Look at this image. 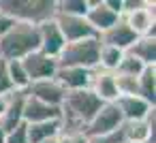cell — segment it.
I'll use <instances>...</instances> for the list:
<instances>
[{
    "instance_id": "cell-1",
    "label": "cell",
    "mask_w": 156,
    "mask_h": 143,
    "mask_svg": "<svg viewBox=\"0 0 156 143\" xmlns=\"http://www.w3.org/2000/svg\"><path fill=\"white\" fill-rule=\"evenodd\" d=\"M34 51H39V30L34 24L17 22L9 34L0 39V58L5 62L24 60Z\"/></svg>"
},
{
    "instance_id": "cell-2",
    "label": "cell",
    "mask_w": 156,
    "mask_h": 143,
    "mask_svg": "<svg viewBox=\"0 0 156 143\" xmlns=\"http://www.w3.org/2000/svg\"><path fill=\"white\" fill-rule=\"evenodd\" d=\"M0 13L17 22L39 26L47 19H54L56 0H0Z\"/></svg>"
},
{
    "instance_id": "cell-3",
    "label": "cell",
    "mask_w": 156,
    "mask_h": 143,
    "mask_svg": "<svg viewBox=\"0 0 156 143\" xmlns=\"http://www.w3.org/2000/svg\"><path fill=\"white\" fill-rule=\"evenodd\" d=\"M98 51H101L98 37L66 43L58 56V66H79L86 71H94L98 68Z\"/></svg>"
},
{
    "instance_id": "cell-4",
    "label": "cell",
    "mask_w": 156,
    "mask_h": 143,
    "mask_svg": "<svg viewBox=\"0 0 156 143\" xmlns=\"http://www.w3.org/2000/svg\"><path fill=\"white\" fill-rule=\"evenodd\" d=\"M122 124H124V120H122V113L115 107V103H103L101 109L96 111V115L92 117V122L86 126V137L96 139V137L115 134L122 128Z\"/></svg>"
},
{
    "instance_id": "cell-5",
    "label": "cell",
    "mask_w": 156,
    "mask_h": 143,
    "mask_svg": "<svg viewBox=\"0 0 156 143\" xmlns=\"http://www.w3.org/2000/svg\"><path fill=\"white\" fill-rule=\"evenodd\" d=\"M26 73H28V79L30 83L34 81H45V79H54L56 77V71H58V60L56 58H49L41 51H34L30 56H26L22 60Z\"/></svg>"
},
{
    "instance_id": "cell-6",
    "label": "cell",
    "mask_w": 156,
    "mask_h": 143,
    "mask_svg": "<svg viewBox=\"0 0 156 143\" xmlns=\"http://www.w3.org/2000/svg\"><path fill=\"white\" fill-rule=\"evenodd\" d=\"M122 17L115 15L111 9H107L105 0H88V13H86V22L90 24V28L101 37L105 34L109 28H113Z\"/></svg>"
},
{
    "instance_id": "cell-7",
    "label": "cell",
    "mask_w": 156,
    "mask_h": 143,
    "mask_svg": "<svg viewBox=\"0 0 156 143\" xmlns=\"http://www.w3.org/2000/svg\"><path fill=\"white\" fill-rule=\"evenodd\" d=\"M37 30H39V51L58 60L60 51L66 45V41H64V37H62V32L58 28V24L54 19H47V22L39 24Z\"/></svg>"
},
{
    "instance_id": "cell-8",
    "label": "cell",
    "mask_w": 156,
    "mask_h": 143,
    "mask_svg": "<svg viewBox=\"0 0 156 143\" xmlns=\"http://www.w3.org/2000/svg\"><path fill=\"white\" fill-rule=\"evenodd\" d=\"M54 22L58 24L62 37L66 43H75V41H83V39H94L98 37L90 24L86 22V17H73V15H54Z\"/></svg>"
},
{
    "instance_id": "cell-9",
    "label": "cell",
    "mask_w": 156,
    "mask_h": 143,
    "mask_svg": "<svg viewBox=\"0 0 156 143\" xmlns=\"http://www.w3.org/2000/svg\"><path fill=\"white\" fill-rule=\"evenodd\" d=\"M122 19L137 37H154V2H145L141 9L122 15Z\"/></svg>"
},
{
    "instance_id": "cell-10",
    "label": "cell",
    "mask_w": 156,
    "mask_h": 143,
    "mask_svg": "<svg viewBox=\"0 0 156 143\" xmlns=\"http://www.w3.org/2000/svg\"><path fill=\"white\" fill-rule=\"evenodd\" d=\"M58 85L64 92H77V90H88L92 81V71L79 68V66H58L56 77Z\"/></svg>"
},
{
    "instance_id": "cell-11",
    "label": "cell",
    "mask_w": 156,
    "mask_h": 143,
    "mask_svg": "<svg viewBox=\"0 0 156 143\" xmlns=\"http://www.w3.org/2000/svg\"><path fill=\"white\" fill-rule=\"evenodd\" d=\"M122 143H154V113L147 120L124 122L120 128Z\"/></svg>"
},
{
    "instance_id": "cell-12",
    "label": "cell",
    "mask_w": 156,
    "mask_h": 143,
    "mask_svg": "<svg viewBox=\"0 0 156 143\" xmlns=\"http://www.w3.org/2000/svg\"><path fill=\"white\" fill-rule=\"evenodd\" d=\"M115 107L122 113L124 122H137V120H147L154 113V105L143 100L141 96H118Z\"/></svg>"
},
{
    "instance_id": "cell-13",
    "label": "cell",
    "mask_w": 156,
    "mask_h": 143,
    "mask_svg": "<svg viewBox=\"0 0 156 143\" xmlns=\"http://www.w3.org/2000/svg\"><path fill=\"white\" fill-rule=\"evenodd\" d=\"M22 120L26 124H39V122H51V120H60V107H51L45 105L32 96L26 94L24 100V111H22Z\"/></svg>"
},
{
    "instance_id": "cell-14",
    "label": "cell",
    "mask_w": 156,
    "mask_h": 143,
    "mask_svg": "<svg viewBox=\"0 0 156 143\" xmlns=\"http://www.w3.org/2000/svg\"><path fill=\"white\" fill-rule=\"evenodd\" d=\"M101 103H115L118 100V88H115V79H113V73H107V71H101V68H94L92 71V81H90V88H88Z\"/></svg>"
},
{
    "instance_id": "cell-15",
    "label": "cell",
    "mask_w": 156,
    "mask_h": 143,
    "mask_svg": "<svg viewBox=\"0 0 156 143\" xmlns=\"http://www.w3.org/2000/svg\"><path fill=\"white\" fill-rule=\"evenodd\" d=\"M26 94L32 96V98H37V100H41V103H45V105L60 107L66 92L58 85L56 79H45V81H34V83H30L28 90H26Z\"/></svg>"
},
{
    "instance_id": "cell-16",
    "label": "cell",
    "mask_w": 156,
    "mask_h": 143,
    "mask_svg": "<svg viewBox=\"0 0 156 143\" xmlns=\"http://www.w3.org/2000/svg\"><path fill=\"white\" fill-rule=\"evenodd\" d=\"M101 39V45H109V47H115V49H120V51H128L130 47H133V43L139 39L126 24H124V19H120L113 28H109L105 34H101L98 37Z\"/></svg>"
},
{
    "instance_id": "cell-17",
    "label": "cell",
    "mask_w": 156,
    "mask_h": 143,
    "mask_svg": "<svg viewBox=\"0 0 156 143\" xmlns=\"http://www.w3.org/2000/svg\"><path fill=\"white\" fill-rule=\"evenodd\" d=\"M24 100H26V92L13 90L7 94V111L0 117V126H2L5 132L17 128L24 120H22V111H24Z\"/></svg>"
},
{
    "instance_id": "cell-18",
    "label": "cell",
    "mask_w": 156,
    "mask_h": 143,
    "mask_svg": "<svg viewBox=\"0 0 156 143\" xmlns=\"http://www.w3.org/2000/svg\"><path fill=\"white\" fill-rule=\"evenodd\" d=\"M126 54L135 56L145 66H156V39L154 37H139Z\"/></svg>"
},
{
    "instance_id": "cell-19",
    "label": "cell",
    "mask_w": 156,
    "mask_h": 143,
    "mask_svg": "<svg viewBox=\"0 0 156 143\" xmlns=\"http://www.w3.org/2000/svg\"><path fill=\"white\" fill-rule=\"evenodd\" d=\"M26 132H28V143H43V141L56 139L60 134V120L26 124Z\"/></svg>"
},
{
    "instance_id": "cell-20",
    "label": "cell",
    "mask_w": 156,
    "mask_h": 143,
    "mask_svg": "<svg viewBox=\"0 0 156 143\" xmlns=\"http://www.w3.org/2000/svg\"><path fill=\"white\" fill-rule=\"evenodd\" d=\"M137 85H139V96L143 100H147L150 105H154V100H156V66H145L143 73L137 77Z\"/></svg>"
},
{
    "instance_id": "cell-21",
    "label": "cell",
    "mask_w": 156,
    "mask_h": 143,
    "mask_svg": "<svg viewBox=\"0 0 156 143\" xmlns=\"http://www.w3.org/2000/svg\"><path fill=\"white\" fill-rule=\"evenodd\" d=\"M7 77H9L13 90L26 92L28 85H30V79H28V73H26L22 60H9L7 62Z\"/></svg>"
},
{
    "instance_id": "cell-22",
    "label": "cell",
    "mask_w": 156,
    "mask_h": 143,
    "mask_svg": "<svg viewBox=\"0 0 156 143\" xmlns=\"http://www.w3.org/2000/svg\"><path fill=\"white\" fill-rule=\"evenodd\" d=\"M122 56H124V51H120L115 47H109V45H101V51H98V68L101 71H107V73H115Z\"/></svg>"
},
{
    "instance_id": "cell-23",
    "label": "cell",
    "mask_w": 156,
    "mask_h": 143,
    "mask_svg": "<svg viewBox=\"0 0 156 143\" xmlns=\"http://www.w3.org/2000/svg\"><path fill=\"white\" fill-rule=\"evenodd\" d=\"M86 13H88V0H58L56 2V15L86 17Z\"/></svg>"
},
{
    "instance_id": "cell-24",
    "label": "cell",
    "mask_w": 156,
    "mask_h": 143,
    "mask_svg": "<svg viewBox=\"0 0 156 143\" xmlns=\"http://www.w3.org/2000/svg\"><path fill=\"white\" fill-rule=\"evenodd\" d=\"M143 68H145V64H143V62H139L135 56H130V54H126V51H124V56H122V60H120V64H118L115 73H118V75L139 77V75L143 73Z\"/></svg>"
},
{
    "instance_id": "cell-25",
    "label": "cell",
    "mask_w": 156,
    "mask_h": 143,
    "mask_svg": "<svg viewBox=\"0 0 156 143\" xmlns=\"http://www.w3.org/2000/svg\"><path fill=\"white\" fill-rule=\"evenodd\" d=\"M113 79H115V88H118V94H120V96H139L137 77L113 73Z\"/></svg>"
},
{
    "instance_id": "cell-26",
    "label": "cell",
    "mask_w": 156,
    "mask_h": 143,
    "mask_svg": "<svg viewBox=\"0 0 156 143\" xmlns=\"http://www.w3.org/2000/svg\"><path fill=\"white\" fill-rule=\"evenodd\" d=\"M5 143H28V132H26V122H22L17 128L7 132Z\"/></svg>"
},
{
    "instance_id": "cell-27",
    "label": "cell",
    "mask_w": 156,
    "mask_h": 143,
    "mask_svg": "<svg viewBox=\"0 0 156 143\" xmlns=\"http://www.w3.org/2000/svg\"><path fill=\"white\" fill-rule=\"evenodd\" d=\"M9 92H13V85L7 77V62L0 58V94H9Z\"/></svg>"
},
{
    "instance_id": "cell-28",
    "label": "cell",
    "mask_w": 156,
    "mask_h": 143,
    "mask_svg": "<svg viewBox=\"0 0 156 143\" xmlns=\"http://www.w3.org/2000/svg\"><path fill=\"white\" fill-rule=\"evenodd\" d=\"M58 143H88V137H86V132H71V134L60 132Z\"/></svg>"
},
{
    "instance_id": "cell-29",
    "label": "cell",
    "mask_w": 156,
    "mask_h": 143,
    "mask_svg": "<svg viewBox=\"0 0 156 143\" xmlns=\"http://www.w3.org/2000/svg\"><path fill=\"white\" fill-rule=\"evenodd\" d=\"M15 24H17V19L9 17V15H5V13H0V39H2L5 34H9Z\"/></svg>"
},
{
    "instance_id": "cell-30",
    "label": "cell",
    "mask_w": 156,
    "mask_h": 143,
    "mask_svg": "<svg viewBox=\"0 0 156 143\" xmlns=\"http://www.w3.org/2000/svg\"><path fill=\"white\" fill-rule=\"evenodd\" d=\"M88 143H122V137H120V130L115 134H109V137H96V139H88Z\"/></svg>"
},
{
    "instance_id": "cell-31",
    "label": "cell",
    "mask_w": 156,
    "mask_h": 143,
    "mask_svg": "<svg viewBox=\"0 0 156 143\" xmlns=\"http://www.w3.org/2000/svg\"><path fill=\"white\" fill-rule=\"evenodd\" d=\"M105 5H107V9H111L115 15L122 17V0H105Z\"/></svg>"
},
{
    "instance_id": "cell-32",
    "label": "cell",
    "mask_w": 156,
    "mask_h": 143,
    "mask_svg": "<svg viewBox=\"0 0 156 143\" xmlns=\"http://www.w3.org/2000/svg\"><path fill=\"white\" fill-rule=\"evenodd\" d=\"M7 111V94H0V117Z\"/></svg>"
},
{
    "instance_id": "cell-33",
    "label": "cell",
    "mask_w": 156,
    "mask_h": 143,
    "mask_svg": "<svg viewBox=\"0 0 156 143\" xmlns=\"http://www.w3.org/2000/svg\"><path fill=\"white\" fill-rule=\"evenodd\" d=\"M5 139H7V132L2 130V126H0V143H5Z\"/></svg>"
},
{
    "instance_id": "cell-34",
    "label": "cell",
    "mask_w": 156,
    "mask_h": 143,
    "mask_svg": "<svg viewBox=\"0 0 156 143\" xmlns=\"http://www.w3.org/2000/svg\"><path fill=\"white\" fill-rule=\"evenodd\" d=\"M43 143H58V137L56 139H49V141H43Z\"/></svg>"
}]
</instances>
